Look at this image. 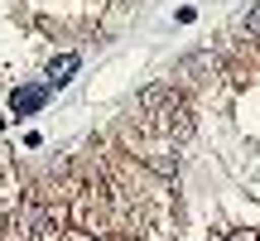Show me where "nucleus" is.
Listing matches in <instances>:
<instances>
[{
  "mask_svg": "<svg viewBox=\"0 0 260 241\" xmlns=\"http://www.w3.org/2000/svg\"><path fill=\"white\" fill-rule=\"evenodd\" d=\"M140 106H145V111H164V116L174 111V116H178V111H183V97H178L169 82H154V87L140 92Z\"/></svg>",
  "mask_w": 260,
  "mask_h": 241,
  "instance_id": "obj_1",
  "label": "nucleus"
},
{
  "mask_svg": "<svg viewBox=\"0 0 260 241\" xmlns=\"http://www.w3.org/2000/svg\"><path fill=\"white\" fill-rule=\"evenodd\" d=\"M44 102H48V87H15V97H10L15 116H29V111H39Z\"/></svg>",
  "mask_w": 260,
  "mask_h": 241,
  "instance_id": "obj_2",
  "label": "nucleus"
},
{
  "mask_svg": "<svg viewBox=\"0 0 260 241\" xmlns=\"http://www.w3.org/2000/svg\"><path fill=\"white\" fill-rule=\"evenodd\" d=\"M77 63H82L77 53H58V58H48V87H63L68 77L77 73Z\"/></svg>",
  "mask_w": 260,
  "mask_h": 241,
  "instance_id": "obj_3",
  "label": "nucleus"
},
{
  "mask_svg": "<svg viewBox=\"0 0 260 241\" xmlns=\"http://www.w3.org/2000/svg\"><path fill=\"white\" fill-rule=\"evenodd\" d=\"M149 164H154L159 174H174V169H178V159H174V149H169V155H164V149H154V155H149Z\"/></svg>",
  "mask_w": 260,
  "mask_h": 241,
  "instance_id": "obj_4",
  "label": "nucleus"
},
{
  "mask_svg": "<svg viewBox=\"0 0 260 241\" xmlns=\"http://www.w3.org/2000/svg\"><path fill=\"white\" fill-rule=\"evenodd\" d=\"M246 34H251V39H260V5L251 10V15H246Z\"/></svg>",
  "mask_w": 260,
  "mask_h": 241,
  "instance_id": "obj_5",
  "label": "nucleus"
}]
</instances>
